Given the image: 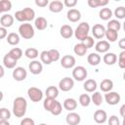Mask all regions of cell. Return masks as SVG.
<instances>
[{
    "label": "cell",
    "mask_w": 125,
    "mask_h": 125,
    "mask_svg": "<svg viewBox=\"0 0 125 125\" xmlns=\"http://www.w3.org/2000/svg\"><path fill=\"white\" fill-rule=\"evenodd\" d=\"M27 103L23 97H18L14 100L13 113L16 117H22L26 112Z\"/></svg>",
    "instance_id": "6da1fadb"
},
{
    "label": "cell",
    "mask_w": 125,
    "mask_h": 125,
    "mask_svg": "<svg viewBox=\"0 0 125 125\" xmlns=\"http://www.w3.org/2000/svg\"><path fill=\"white\" fill-rule=\"evenodd\" d=\"M89 31H90V25H89V23L83 21V22L79 23L78 26L76 27V29L74 31V35H75V37L78 40L83 41L86 37L89 36L88 35L89 34Z\"/></svg>",
    "instance_id": "7a4b0ae2"
},
{
    "label": "cell",
    "mask_w": 125,
    "mask_h": 125,
    "mask_svg": "<svg viewBox=\"0 0 125 125\" xmlns=\"http://www.w3.org/2000/svg\"><path fill=\"white\" fill-rule=\"evenodd\" d=\"M19 33L24 39H31L34 36V28L30 23H21L19 26Z\"/></svg>",
    "instance_id": "3957f363"
},
{
    "label": "cell",
    "mask_w": 125,
    "mask_h": 125,
    "mask_svg": "<svg viewBox=\"0 0 125 125\" xmlns=\"http://www.w3.org/2000/svg\"><path fill=\"white\" fill-rule=\"evenodd\" d=\"M88 75V72L86 70V68L82 65H78V66H75L72 70V77L77 80V81H83L85 80V78L87 77Z\"/></svg>",
    "instance_id": "277c9868"
},
{
    "label": "cell",
    "mask_w": 125,
    "mask_h": 125,
    "mask_svg": "<svg viewBox=\"0 0 125 125\" xmlns=\"http://www.w3.org/2000/svg\"><path fill=\"white\" fill-rule=\"evenodd\" d=\"M27 95L29 97V99L31 100V102L33 103H37L40 102L43 98V93L39 88L36 87H30L27 90Z\"/></svg>",
    "instance_id": "5b68a950"
},
{
    "label": "cell",
    "mask_w": 125,
    "mask_h": 125,
    "mask_svg": "<svg viewBox=\"0 0 125 125\" xmlns=\"http://www.w3.org/2000/svg\"><path fill=\"white\" fill-rule=\"evenodd\" d=\"M74 86V80L70 77H64L59 82V88L62 92L70 91Z\"/></svg>",
    "instance_id": "8992f818"
},
{
    "label": "cell",
    "mask_w": 125,
    "mask_h": 125,
    "mask_svg": "<svg viewBox=\"0 0 125 125\" xmlns=\"http://www.w3.org/2000/svg\"><path fill=\"white\" fill-rule=\"evenodd\" d=\"M104 99H105V102L110 104V105H114V104H117L119 102H120V95L117 93V92H108L105 94L104 96Z\"/></svg>",
    "instance_id": "52a82bcc"
},
{
    "label": "cell",
    "mask_w": 125,
    "mask_h": 125,
    "mask_svg": "<svg viewBox=\"0 0 125 125\" xmlns=\"http://www.w3.org/2000/svg\"><path fill=\"white\" fill-rule=\"evenodd\" d=\"M105 31L106 29L104 28V26L100 23L94 24V26L92 27V33L97 39H102L104 36H105Z\"/></svg>",
    "instance_id": "ba28073f"
},
{
    "label": "cell",
    "mask_w": 125,
    "mask_h": 125,
    "mask_svg": "<svg viewBox=\"0 0 125 125\" xmlns=\"http://www.w3.org/2000/svg\"><path fill=\"white\" fill-rule=\"evenodd\" d=\"M26 76H27V72L21 66H18L13 70V78L16 81H22L26 78Z\"/></svg>",
    "instance_id": "9c48e42d"
},
{
    "label": "cell",
    "mask_w": 125,
    "mask_h": 125,
    "mask_svg": "<svg viewBox=\"0 0 125 125\" xmlns=\"http://www.w3.org/2000/svg\"><path fill=\"white\" fill-rule=\"evenodd\" d=\"M61 65L64 68H72L75 65V58L71 55H65L61 60Z\"/></svg>",
    "instance_id": "30bf717a"
},
{
    "label": "cell",
    "mask_w": 125,
    "mask_h": 125,
    "mask_svg": "<svg viewBox=\"0 0 125 125\" xmlns=\"http://www.w3.org/2000/svg\"><path fill=\"white\" fill-rule=\"evenodd\" d=\"M65 121L68 125H78L81 121V117L76 112H69L65 117Z\"/></svg>",
    "instance_id": "8fae6325"
},
{
    "label": "cell",
    "mask_w": 125,
    "mask_h": 125,
    "mask_svg": "<svg viewBox=\"0 0 125 125\" xmlns=\"http://www.w3.org/2000/svg\"><path fill=\"white\" fill-rule=\"evenodd\" d=\"M0 23L2 27H5V28L11 27L14 23V17L9 14H4L0 18Z\"/></svg>",
    "instance_id": "7c38bea8"
},
{
    "label": "cell",
    "mask_w": 125,
    "mask_h": 125,
    "mask_svg": "<svg viewBox=\"0 0 125 125\" xmlns=\"http://www.w3.org/2000/svg\"><path fill=\"white\" fill-rule=\"evenodd\" d=\"M28 68L32 74H35V75L40 74L42 72V69H43L42 62H40L39 61H32L31 62H29Z\"/></svg>",
    "instance_id": "4fadbf2b"
},
{
    "label": "cell",
    "mask_w": 125,
    "mask_h": 125,
    "mask_svg": "<svg viewBox=\"0 0 125 125\" xmlns=\"http://www.w3.org/2000/svg\"><path fill=\"white\" fill-rule=\"evenodd\" d=\"M107 119V115H106V112L103 109H98L95 111L94 113V120L98 123V124H103L106 121Z\"/></svg>",
    "instance_id": "5bb4252c"
},
{
    "label": "cell",
    "mask_w": 125,
    "mask_h": 125,
    "mask_svg": "<svg viewBox=\"0 0 125 125\" xmlns=\"http://www.w3.org/2000/svg\"><path fill=\"white\" fill-rule=\"evenodd\" d=\"M67 20L71 22H76L81 19V13L76 9H69L67 11Z\"/></svg>",
    "instance_id": "9a60e30c"
},
{
    "label": "cell",
    "mask_w": 125,
    "mask_h": 125,
    "mask_svg": "<svg viewBox=\"0 0 125 125\" xmlns=\"http://www.w3.org/2000/svg\"><path fill=\"white\" fill-rule=\"evenodd\" d=\"M17 62L18 61L16 59H14L9 53H7L3 58V64L7 68H14L17 64Z\"/></svg>",
    "instance_id": "2e32d148"
},
{
    "label": "cell",
    "mask_w": 125,
    "mask_h": 125,
    "mask_svg": "<svg viewBox=\"0 0 125 125\" xmlns=\"http://www.w3.org/2000/svg\"><path fill=\"white\" fill-rule=\"evenodd\" d=\"M63 3L60 0H54L49 4V10L53 13H60L63 9Z\"/></svg>",
    "instance_id": "e0dca14e"
},
{
    "label": "cell",
    "mask_w": 125,
    "mask_h": 125,
    "mask_svg": "<svg viewBox=\"0 0 125 125\" xmlns=\"http://www.w3.org/2000/svg\"><path fill=\"white\" fill-rule=\"evenodd\" d=\"M110 48V45H109V42L108 41H105V40H101L99 41L96 46H95V49L97 52L99 53H106Z\"/></svg>",
    "instance_id": "ac0fdd59"
},
{
    "label": "cell",
    "mask_w": 125,
    "mask_h": 125,
    "mask_svg": "<svg viewBox=\"0 0 125 125\" xmlns=\"http://www.w3.org/2000/svg\"><path fill=\"white\" fill-rule=\"evenodd\" d=\"M60 34H61V36H62V38L67 39V38H70V37L72 36L73 30H72V28H71L70 25H68V24H63V25L61 27V29H60Z\"/></svg>",
    "instance_id": "d6986e66"
},
{
    "label": "cell",
    "mask_w": 125,
    "mask_h": 125,
    "mask_svg": "<svg viewBox=\"0 0 125 125\" xmlns=\"http://www.w3.org/2000/svg\"><path fill=\"white\" fill-rule=\"evenodd\" d=\"M100 88H101V90H102L103 92H104V93L110 92V91L112 90V88H113V82H112V80L107 79V78L102 80L101 85H100Z\"/></svg>",
    "instance_id": "ffe728a7"
},
{
    "label": "cell",
    "mask_w": 125,
    "mask_h": 125,
    "mask_svg": "<svg viewBox=\"0 0 125 125\" xmlns=\"http://www.w3.org/2000/svg\"><path fill=\"white\" fill-rule=\"evenodd\" d=\"M62 105H63L64 109H66V110H68V111H73V110L77 107V102H76L74 99L68 98V99H65V100H64Z\"/></svg>",
    "instance_id": "44dd1931"
},
{
    "label": "cell",
    "mask_w": 125,
    "mask_h": 125,
    "mask_svg": "<svg viewBox=\"0 0 125 125\" xmlns=\"http://www.w3.org/2000/svg\"><path fill=\"white\" fill-rule=\"evenodd\" d=\"M104 62L107 65H113L116 62H117V56L114 54V53H106L104 58Z\"/></svg>",
    "instance_id": "7402d4cb"
},
{
    "label": "cell",
    "mask_w": 125,
    "mask_h": 125,
    "mask_svg": "<svg viewBox=\"0 0 125 125\" xmlns=\"http://www.w3.org/2000/svg\"><path fill=\"white\" fill-rule=\"evenodd\" d=\"M83 88H84V90H85L86 92L92 93V92H94V91L97 89V82H96L94 79H87V80L84 82Z\"/></svg>",
    "instance_id": "603a6c76"
},
{
    "label": "cell",
    "mask_w": 125,
    "mask_h": 125,
    "mask_svg": "<svg viewBox=\"0 0 125 125\" xmlns=\"http://www.w3.org/2000/svg\"><path fill=\"white\" fill-rule=\"evenodd\" d=\"M34 24H35V27L38 29V30H44L47 25H48V22H47V20L43 17H38L37 19H35V21H34Z\"/></svg>",
    "instance_id": "cb8c5ba5"
},
{
    "label": "cell",
    "mask_w": 125,
    "mask_h": 125,
    "mask_svg": "<svg viewBox=\"0 0 125 125\" xmlns=\"http://www.w3.org/2000/svg\"><path fill=\"white\" fill-rule=\"evenodd\" d=\"M87 61H88V62H89V64L96 66V65H98V64L101 62V57H100V55H98L97 53H91L90 55H88Z\"/></svg>",
    "instance_id": "d4e9b609"
},
{
    "label": "cell",
    "mask_w": 125,
    "mask_h": 125,
    "mask_svg": "<svg viewBox=\"0 0 125 125\" xmlns=\"http://www.w3.org/2000/svg\"><path fill=\"white\" fill-rule=\"evenodd\" d=\"M46 98H52V99H56L59 96V89L56 86H49L46 89Z\"/></svg>",
    "instance_id": "484cf974"
},
{
    "label": "cell",
    "mask_w": 125,
    "mask_h": 125,
    "mask_svg": "<svg viewBox=\"0 0 125 125\" xmlns=\"http://www.w3.org/2000/svg\"><path fill=\"white\" fill-rule=\"evenodd\" d=\"M100 19H102L103 21H107L112 17V11L109 8H102L100 13H99Z\"/></svg>",
    "instance_id": "4316f807"
},
{
    "label": "cell",
    "mask_w": 125,
    "mask_h": 125,
    "mask_svg": "<svg viewBox=\"0 0 125 125\" xmlns=\"http://www.w3.org/2000/svg\"><path fill=\"white\" fill-rule=\"evenodd\" d=\"M87 47L81 42V43H78V44H76L75 46H74V48H73V51H74V53L76 54V55H78L79 57H82V56H84L85 54H86V52H87Z\"/></svg>",
    "instance_id": "83f0119b"
},
{
    "label": "cell",
    "mask_w": 125,
    "mask_h": 125,
    "mask_svg": "<svg viewBox=\"0 0 125 125\" xmlns=\"http://www.w3.org/2000/svg\"><path fill=\"white\" fill-rule=\"evenodd\" d=\"M7 42L10 44V45H18L20 43V35L15 33V32H11L8 34L7 36Z\"/></svg>",
    "instance_id": "f1b7e54d"
},
{
    "label": "cell",
    "mask_w": 125,
    "mask_h": 125,
    "mask_svg": "<svg viewBox=\"0 0 125 125\" xmlns=\"http://www.w3.org/2000/svg\"><path fill=\"white\" fill-rule=\"evenodd\" d=\"M105 37L108 40V42H115L118 37V32L113 29H106L105 31Z\"/></svg>",
    "instance_id": "f546056e"
},
{
    "label": "cell",
    "mask_w": 125,
    "mask_h": 125,
    "mask_svg": "<svg viewBox=\"0 0 125 125\" xmlns=\"http://www.w3.org/2000/svg\"><path fill=\"white\" fill-rule=\"evenodd\" d=\"M62 104L56 100V102L54 103V104H53V106H52V108H51V111H50V112H51L53 115L57 116V115H60V114L62 113Z\"/></svg>",
    "instance_id": "4dcf8cb0"
},
{
    "label": "cell",
    "mask_w": 125,
    "mask_h": 125,
    "mask_svg": "<svg viewBox=\"0 0 125 125\" xmlns=\"http://www.w3.org/2000/svg\"><path fill=\"white\" fill-rule=\"evenodd\" d=\"M107 4H108L107 0H88V5L91 8L102 7V6H105Z\"/></svg>",
    "instance_id": "1f68e13d"
},
{
    "label": "cell",
    "mask_w": 125,
    "mask_h": 125,
    "mask_svg": "<svg viewBox=\"0 0 125 125\" xmlns=\"http://www.w3.org/2000/svg\"><path fill=\"white\" fill-rule=\"evenodd\" d=\"M24 55H25L26 58H28L30 60H34V59H36L38 57L39 53H38V50L35 49V48H28V49L25 50Z\"/></svg>",
    "instance_id": "d6a6232c"
},
{
    "label": "cell",
    "mask_w": 125,
    "mask_h": 125,
    "mask_svg": "<svg viewBox=\"0 0 125 125\" xmlns=\"http://www.w3.org/2000/svg\"><path fill=\"white\" fill-rule=\"evenodd\" d=\"M40 60H41V62H43L45 64H51L53 62L51 60L49 51H42L40 54Z\"/></svg>",
    "instance_id": "836d02e7"
},
{
    "label": "cell",
    "mask_w": 125,
    "mask_h": 125,
    "mask_svg": "<svg viewBox=\"0 0 125 125\" xmlns=\"http://www.w3.org/2000/svg\"><path fill=\"white\" fill-rule=\"evenodd\" d=\"M22 11H23V13H24V15H25L26 21H31L32 20H34V18H35V12H34L33 9L26 7V8H24Z\"/></svg>",
    "instance_id": "e575fe53"
},
{
    "label": "cell",
    "mask_w": 125,
    "mask_h": 125,
    "mask_svg": "<svg viewBox=\"0 0 125 125\" xmlns=\"http://www.w3.org/2000/svg\"><path fill=\"white\" fill-rule=\"evenodd\" d=\"M12 9V2L9 0H2L0 2V12L4 13Z\"/></svg>",
    "instance_id": "d590c367"
},
{
    "label": "cell",
    "mask_w": 125,
    "mask_h": 125,
    "mask_svg": "<svg viewBox=\"0 0 125 125\" xmlns=\"http://www.w3.org/2000/svg\"><path fill=\"white\" fill-rule=\"evenodd\" d=\"M107 28L108 29H113L118 32V30L121 28V23L117 20H110L107 22Z\"/></svg>",
    "instance_id": "8d00e7d4"
},
{
    "label": "cell",
    "mask_w": 125,
    "mask_h": 125,
    "mask_svg": "<svg viewBox=\"0 0 125 125\" xmlns=\"http://www.w3.org/2000/svg\"><path fill=\"white\" fill-rule=\"evenodd\" d=\"M91 100H92V102L94 103L95 105H97V106L101 105L102 103H103V97H102V94H101L100 92H95V93L92 95Z\"/></svg>",
    "instance_id": "74e56055"
},
{
    "label": "cell",
    "mask_w": 125,
    "mask_h": 125,
    "mask_svg": "<svg viewBox=\"0 0 125 125\" xmlns=\"http://www.w3.org/2000/svg\"><path fill=\"white\" fill-rule=\"evenodd\" d=\"M91 103V98L88 94H82L79 97V104L82 106H88Z\"/></svg>",
    "instance_id": "f35d334b"
},
{
    "label": "cell",
    "mask_w": 125,
    "mask_h": 125,
    "mask_svg": "<svg viewBox=\"0 0 125 125\" xmlns=\"http://www.w3.org/2000/svg\"><path fill=\"white\" fill-rule=\"evenodd\" d=\"M9 54H10L14 59H16V60L18 61V60H20V59L21 58V56H22V51H21V48L16 47V48L11 49L10 52H9Z\"/></svg>",
    "instance_id": "ab89813d"
},
{
    "label": "cell",
    "mask_w": 125,
    "mask_h": 125,
    "mask_svg": "<svg viewBox=\"0 0 125 125\" xmlns=\"http://www.w3.org/2000/svg\"><path fill=\"white\" fill-rule=\"evenodd\" d=\"M11 117V112L9 109L5 108V107H2L0 109V120L2 121H8Z\"/></svg>",
    "instance_id": "60d3db41"
},
{
    "label": "cell",
    "mask_w": 125,
    "mask_h": 125,
    "mask_svg": "<svg viewBox=\"0 0 125 125\" xmlns=\"http://www.w3.org/2000/svg\"><path fill=\"white\" fill-rule=\"evenodd\" d=\"M56 102V99H52V98H46L44 100V103H43V106L44 108L47 110V111H51V108L54 104V103Z\"/></svg>",
    "instance_id": "b9f144b4"
},
{
    "label": "cell",
    "mask_w": 125,
    "mask_h": 125,
    "mask_svg": "<svg viewBox=\"0 0 125 125\" xmlns=\"http://www.w3.org/2000/svg\"><path fill=\"white\" fill-rule=\"evenodd\" d=\"M114 16H115L117 19H119V20L124 19V18H125V7H122V6L117 7V8L114 10Z\"/></svg>",
    "instance_id": "7bdbcfd3"
},
{
    "label": "cell",
    "mask_w": 125,
    "mask_h": 125,
    "mask_svg": "<svg viewBox=\"0 0 125 125\" xmlns=\"http://www.w3.org/2000/svg\"><path fill=\"white\" fill-rule=\"evenodd\" d=\"M49 54H50V57H51V60L52 62H57L60 60V52L56 49H51L49 50Z\"/></svg>",
    "instance_id": "ee69618b"
},
{
    "label": "cell",
    "mask_w": 125,
    "mask_h": 125,
    "mask_svg": "<svg viewBox=\"0 0 125 125\" xmlns=\"http://www.w3.org/2000/svg\"><path fill=\"white\" fill-rule=\"evenodd\" d=\"M15 18L18 21H21V22H23V21H26V19H25V15L23 13L22 10H20V11H17L15 13Z\"/></svg>",
    "instance_id": "f6af8a7d"
},
{
    "label": "cell",
    "mask_w": 125,
    "mask_h": 125,
    "mask_svg": "<svg viewBox=\"0 0 125 125\" xmlns=\"http://www.w3.org/2000/svg\"><path fill=\"white\" fill-rule=\"evenodd\" d=\"M118 65L120 68L125 69V51L120 52L118 56Z\"/></svg>",
    "instance_id": "bcb514c9"
},
{
    "label": "cell",
    "mask_w": 125,
    "mask_h": 125,
    "mask_svg": "<svg viewBox=\"0 0 125 125\" xmlns=\"http://www.w3.org/2000/svg\"><path fill=\"white\" fill-rule=\"evenodd\" d=\"M82 43L87 47V49H90V48H92V47L94 46V39H93L91 36H88V37H86V38L82 41Z\"/></svg>",
    "instance_id": "7dc6e473"
},
{
    "label": "cell",
    "mask_w": 125,
    "mask_h": 125,
    "mask_svg": "<svg viewBox=\"0 0 125 125\" xmlns=\"http://www.w3.org/2000/svg\"><path fill=\"white\" fill-rule=\"evenodd\" d=\"M108 125H120L119 118L116 115H111L108 119Z\"/></svg>",
    "instance_id": "c3c4849f"
},
{
    "label": "cell",
    "mask_w": 125,
    "mask_h": 125,
    "mask_svg": "<svg viewBox=\"0 0 125 125\" xmlns=\"http://www.w3.org/2000/svg\"><path fill=\"white\" fill-rule=\"evenodd\" d=\"M21 125H35L34 120L29 118V117H25L21 121Z\"/></svg>",
    "instance_id": "681fc988"
},
{
    "label": "cell",
    "mask_w": 125,
    "mask_h": 125,
    "mask_svg": "<svg viewBox=\"0 0 125 125\" xmlns=\"http://www.w3.org/2000/svg\"><path fill=\"white\" fill-rule=\"evenodd\" d=\"M76 4H77L76 0H64L63 1V5L68 7V8H73Z\"/></svg>",
    "instance_id": "f907efd6"
},
{
    "label": "cell",
    "mask_w": 125,
    "mask_h": 125,
    "mask_svg": "<svg viewBox=\"0 0 125 125\" xmlns=\"http://www.w3.org/2000/svg\"><path fill=\"white\" fill-rule=\"evenodd\" d=\"M35 4L38 7H46L50 3H49L48 0H35Z\"/></svg>",
    "instance_id": "816d5d0a"
},
{
    "label": "cell",
    "mask_w": 125,
    "mask_h": 125,
    "mask_svg": "<svg viewBox=\"0 0 125 125\" xmlns=\"http://www.w3.org/2000/svg\"><path fill=\"white\" fill-rule=\"evenodd\" d=\"M6 36H8L7 35V29L5 28V27H0V38L1 39H4Z\"/></svg>",
    "instance_id": "f5cc1de1"
},
{
    "label": "cell",
    "mask_w": 125,
    "mask_h": 125,
    "mask_svg": "<svg viewBox=\"0 0 125 125\" xmlns=\"http://www.w3.org/2000/svg\"><path fill=\"white\" fill-rule=\"evenodd\" d=\"M118 47H119L120 49H122L123 51H125V38H122V39L119 40V42H118Z\"/></svg>",
    "instance_id": "db71d44e"
},
{
    "label": "cell",
    "mask_w": 125,
    "mask_h": 125,
    "mask_svg": "<svg viewBox=\"0 0 125 125\" xmlns=\"http://www.w3.org/2000/svg\"><path fill=\"white\" fill-rule=\"evenodd\" d=\"M119 111H120V115H121L122 117H123V116H125V104L121 105V107H120Z\"/></svg>",
    "instance_id": "11a10c76"
},
{
    "label": "cell",
    "mask_w": 125,
    "mask_h": 125,
    "mask_svg": "<svg viewBox=\"0 0 125 125\" xmlns=\"http://www.w3.org/2000/svg\"><path fill=\"white\" fill-rule=\"evenodd\" d=\"M0 125H10V123L8 121H2V120H0Z\"/></svg>",
    "instance_id": "9f6ffc18"
},
{
    "label": "cell",
    "mask_w": 125,
    "mask_h": 125,
    "mask_svg": "<svg viewBox=\"0 0 125 125\" xmlns=\"http://www.w3.org/2000/svg\"><path fill=\"white\" fill-rule=\"evenodd\" d=\"M0 71H1V77H3L4 76V68H3V66H0Z\"/></svg>",
    "instance_id": "6f0895ef"
},
{
    "label": "cell",
    "mask_w": 125,
    "mask_h": 125,
    "mask_svg": "<svg viewBox=\"0 0 125 125\" xmlns=\"http://www.w3.org/2000/svg\"><path fill=\"white\" fill-rule=\"evenodd\" d=\"M122 125H125V116H123V123Z\"/></svg>",
    "instance_id": "680465c9"
},
{
    "label": "cell",
    "mask_w": 125,
    "mask_h": 125,
    "mask_svg": "<svg viewBox=\"0 0 125 125\" xmlns=\"http://www.w3.org/2000/svg\"><path fill=\"white\" fill-rule=\"evenodd\" d=\"M123 29H124V31H125V21L123 22Z\"/></svg>",
    "instance_id": "91938a15"
},
{
    "label": "cell",
    "mask_w": 125,
    "mask_h": 125,
    "mask_svg": "<svg viewBox=\"0 0 125 125\" xmlns=\"http://www.w3.org/2000/svg\"><path fill=\"white\" fill-rule=\"evenodd\" d=\"M123 79L125 80V71H124V73H123Z\"/></svg>",
    "instance_id": "94428289"
},
{
    "label": "cell",
    "mask_w": 125,
    "mask_h": 125,
    "mask_svg": "<svg viewBox=\"0 0 125 125\" xmlns=\"http://www.w3.org/2000/svg\"><path fill=\"white\" fill-rule=\"evenodd\" d=\"M39 125H47V124H45V123H41V124H39Z\"/></svg>",
    "instance_id": "6125c7cd"
}]
</instances>
